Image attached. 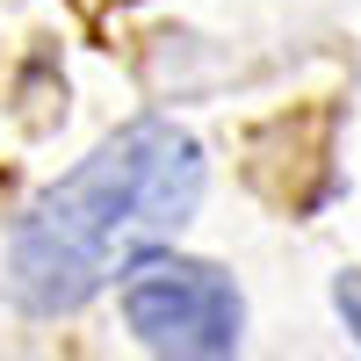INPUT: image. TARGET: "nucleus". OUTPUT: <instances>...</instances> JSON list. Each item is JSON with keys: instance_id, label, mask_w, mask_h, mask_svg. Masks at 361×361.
<instances>
[{"instance_id": "obj_1", "label": "nucleus", "mask_w": 361, "mask_h": 361, "mask_svg": "<svg viewBox=\"0 0 361 361\" xmlns=\"http://www.w3.org/2000/svg\"><path fill=\"white\" fill-rule=\"evenodd\" d=\"M195 202H202V145L166 116L123 123L22 209L8 282L44 318L80 311L130 267L166 253L173 231L195 217Z\"/></svg>"}, {"instance_id": "obj_2", "label": "nucleus", "mask_w": 361, "mask_h": 361, "mask_svg": "<svg viewBox=\"0 0 361 361\" xmlns=\"http://www.w3.org/2000/svg\"><path fill=\"white\" fill-rule=\"evenodd\" d=\"M123 325L145 354H238L246 340V304L224 267L209 260H180V253H152L145 267L123 275Z\"/></svg>"}, {"instance_id": "obj_3", "label": "nucleus", "mask_w": 361, "mask_h": 361, "mask_svg": "<svg viewBox=\"0 0 361 361\" xmlns=\"http://www.w3.org/2000/svg\"><path fill=\"white\" fill-rule=\"evenodd\" d=\"M333 304H340V318H347V333L361 340V267H347V275L333 282Z\"/></svg>"}]
</instances>
